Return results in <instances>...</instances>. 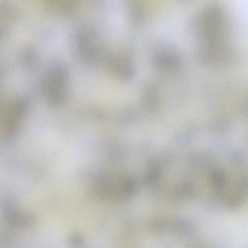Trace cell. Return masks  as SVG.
<instances>
[{
	"instance_id": "obj_2",
	"label": "cell",
	"mask_w": 248,
	"mask_h": 248,
	"mask_svg": "<svg viewBox=\"0 0 248 248\" xmlns=\"http://www.w3.org/2000/svg\"></svg>"
},
{
	"instance_id": "obj_1",
	"label": "cell",
	"mask_w": 248,
	"mask_h": 248,
	"mask_svg": "<svg viewBox=\"0 0 248 248\" xmlns=\"http://www.w3.org/2000/svg\"><path fill=\"white\" fill-rule=\"evenodd\" d=\"M190 31L203 42L224 39L230 25L224 8L219 4L206 6L192 20Z\"/></svg>"
}]
</instances>
